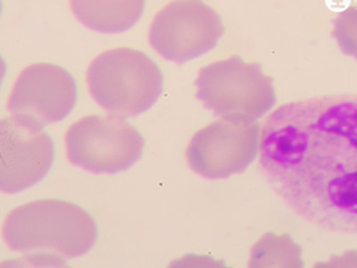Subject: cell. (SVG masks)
<instances>
[{
	"label": "cell",
	"instance_id": "obj_11",
	"mask_svg": "<svg viewBox=\"0 0 357 268\" xmlns=\"http://www.w3.org/2000/svg\"><path fill=\"white\" fill-rule=\"evenodd\" d=\"M336 34L342 47L357 57V8H350L340 17Z\"/></svg>",
	"mask_w": 357,
	"mask_h": 268
},
{
	"label": "cell",
	"instance_id": "obj_8",
	"mask_svg": "<svg viewBox=\"0 0 357 268\" xmlns=\"http://www.w3.org/2000/svg\"><path fill=\"white\" fill-rule=\"evenodd\" d=\"M259 126L243 118L218 119L195 133L187 148L192 170L205 178H225L250 163L259 146Z\"/></svg>",
	"mask_w": 357,
	"mask_h": 268
},
{
	"label": "cell",
	"instance_id": "obj_6",
	"mask_svg": "<svg viewBox=\"0 0 357 268\" xmlns=\"http://www.w3.org/2000/svg\"><path fill=\"white\" fill-rule=\"evenodd\" d=\"M224 35L220 13L203 0H173L155 17L149 40L167 60L178 64L210 52Z\"/></svg>",
	"mask_w": 357,
	"mask_h": 268
},
{
	"label": "cell",
	"instance_id": "obj_3",
	"mask_svg": "<svg viewBox=\"0 0 357 268\" xmlns=\"http://www.w3.org/2000/svg\"><path fill=\"white\" fill-rule=\"evenodd\" d=\"M87 82L94 100L117 116H136L151 109L163 92L162 70L138 49H110L94 59Z\"/></svg>",
	"mask_w": 357,
	"mask_h": 268
},
{
	"label": "cell",
	"instance_id": "obj_2",
	"mask_svg": "<svg viewBox=\"0 0 357 268\" xmlns=\"http://www.w3.org/2000/svg\"><path fill=\"white\" fill-rule=\"evenodd\" d=\"M3 236L16 252L53 249L67 258H77L97 242L98 225L93 216L77 204L41 200L10 212Z\"/></svg>",
	"mask_w": 357,
	"mask_h": 268
},
{
	"label": "cell",
	"instance_id": "obj_4",
	"mask_svg": "<svg viewBox=\"0 0 357 268\" xmlns=\"http://www.w3.org/2000/svg\"><path fill=\"white\" fill-rule=\"evenodd\" d=\"M197 87L205 106L225 117H260L275 103L272 80L260 66L238 57L203 67Z\"/></svg>",
	"mask_w": 357,
	"mask_h": 268
},
{
	"label": "cell",
	"instance_id": "obj_1",
	"mask_svg": "<svg viewBox=\"0 0 357 268\" xmlns=\"http://www.w3.org/2000/svg\"><path fill=\"white\" fill-rule=\"evenodd\" d=\"M260 166L293 214L333 234H357V94L279 106L259 138Z\"/></svg>",
	"mask_w": 357,
	"mask_h": 268
},
{
	"label": "cell",
	"instance_id": "obj_10",
	"mask_svg": "<svg viewBox=\"0 0 357 268\" xmlns=\"http://www.w3.org/2000/svg\"><path fill=\"white\" fill-rule=\"evenodd\" d=\"M77 20L100 33H122L137 23L146 0H70Z\"/></svg>",
	"mask_w": 357,
	"mask_h": 268
},
{
	"label": "cell",
	"instance_id": "obj_7",
	"mask_svg": "<svg viewBox=\"0 0 357 268\" xmlns=\"http://www.w3.org/2000/svg\"><path fill=\"white\" fill-rule=\"evenodd\" d=\"M55 161V143L43 124L13 114L0 123V187L16 193L48 174Z\"/></svg>",
	"mask_w": 357,
	"mask_h": 268
},
{
	"label": "cell",
	"instance_id": "obj_9",
	"mask_svg": "<svg viewBox=\"0 0 357 268\" xmlns=\"http://www.w3.org/2000/svg\"><path fill=\"white\" fill-rule=\"evenodd\" d=\"M77 102L73 74L54 64H35L22 72L8 98L13 114L33 118L41 124L60 122Z\"/></svg>",
	"mask_w": 357,
	"mask_h": 268
},
{
	"label": "cell",
	"instance_id": "obj_5",
	"mask_svg": "<svg viewBox=\"0 0 357 268\" xmlns=\"http://www.w3.org/2000/svg\"><path fill=\"white\" fill-rule=\"evenodd\" d=\"M69 161L93 173H117L137 163L144 138L136 126L119 116L91 114L66 134Z\"/></svg>",
	"mask_w": 357,
	"mask_h": 268
}]
</instances>
